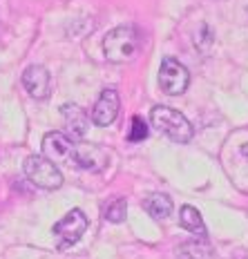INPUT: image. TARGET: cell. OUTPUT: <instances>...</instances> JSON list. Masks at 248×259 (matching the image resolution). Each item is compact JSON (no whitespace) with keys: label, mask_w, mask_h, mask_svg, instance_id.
I'll list each match as a JSON object with an SVG mask.
<instances>
[{"label":"cell","mask_w":248,"mask_h":259,"mask_svg":"<svg viewBox=\"0 0 248 259\" xmlns=\"http://www.w3.org/2000/svg\"><path fill=\"white\" fill-rule=\"evenodd\" d=\"M148 139V125L141 116H134L132 118V127L128 132V141L130 143H139V141H145Z\"/></svg>","instance_id":"15"},{"label":"cell","mask_w":248,"mask_h":259,"mask_svg":"<svg viewBox=\"0 0 248 259\" xmlns=\"http://www.w3.org/2000/svg\"><path fill=\"white\" fill-rule=\"evenodd\" d=\"M110 161V156L103 148L94 143H74V152H72V163L78 165L83 170H90V172H99L103 170Z\"/></svg>","instance_id":"6"},{"label":"cell","mask_w":248,"mask_h":259,"mask_svg":"<svg viewBox=\"0 0 248 259\" xmlns=\"http://www.w3.org/2000/svg\"><path fill=\"white\" fill-rule=\"evenodd\" d=\"M159 85L168 96H179L190 85V74L177 58H163L159 67Z\"/></svg>","instance_id":"5"},{"label":"cell","mask_w":248,"mask_h":259,"mask_svg":"<svg viewBox=\"0 0 248 259\" xmlns=\"http://www.w3.org/2000/svg\"><path fill=\"white\" fill-rule=\"evenodd\" d=\"M74 141L63 132H50L43 139V156L54 163H72Z\"/></svg>","instance_id":"7"},{"label":"cell","mask_w":248,"mask_h":259,"mask_svg":"<svg viewBox=\"0 0 248 259\" xmlns=\"http://www.w3.org/2000/svg\"><path fill=\"white\" fill-rule=\"evenodd\" d=\"M25 175L36 188H43V190H58V188L63 186L61 170L56 168L54 161H50L47 156H43V154L27 156Z\"/></svg>","instance_id":"3"},{"label":"cell","mask_w":248,"mask_h":259,"mask_svg":"<svg viewBox=\"0 0 248 259\" xmlns=\"http://www.w3.org/2000/svg\"><path fill=\"white\" fill-rule=\"evenodd\" d=\"M139 50H141V34H139L137 27H132V25L114 27L112 31H107L103 38L105 58L112 63L132 61L139 54Z\"/></svg>","instance_id":"1"},{"label":"cell","mask_w":248,"mask_h":259,"mask_svg":"<svg viewBox=\"0 0 248 259\" xmlns=\"http://www.w3.org/2000/svg\"><path fill=\"white\" fill-rule=\"evenodd\" d=\"M241 152H244V156H246V159H248V143L244 145V148H241Z\"/></svg>","instance_id":"16"},{"label":"cell","mask_w":248,"mask_h":259,"mask_svg":"<svg viewBox=\"0 0 248 259\" xmlns=\"http://www.w3.org/2000/svg\"><path fill=\"white\" fill-rule=\"evenodd\" d=\"M85 230H88V217L83 214V210L74 208V210H69V212L61 221H56V224H54L52 233L58 239V248H61V250H65V248L76 244L80 237L85 235Z\"/></svg>","instance_id":"4"},{"label":"cell","mask_w":248,"mask_h":259,"mask_svg":"<svg viewBox=\"0 0 248 259\" xmlns=\"http://www.w3.org/2000/svg\"><path fill=\"white\" fill-rule=\"evenodd\" d=\"M177 259H215V252L206 241H186L177 248Z\"/></svg>","instance_id":"13"},{"label":"cell","mask_w":248,"mask_h":259,"mask_svg":"<svg viewBox=\"0 0 248 259\" xmlns=\"http://www.w3.org/2000/svg\"><path fill=\"white\" fill-rule=\"evenodd\" d=\"M126 212H128V203L126 199H114L112 203H107L105 206V219L112 221V224H121L123 219H126Z\"/></svg>","instance_id":"14"},{"label":"cell","mask_w":248,"mask_h":259,"mask_svg":"<svg viewBox=\"0 0 248 259\" xmlns=\"http://www.w3.org/2000/svg\"><path fill=\"white\" fill-rule=\"evenodd\" d=\"M23 88L29 92L31 99H47L50 96V88H52V78L43 65H29L23 72Z\"/></svg>","instance_id":"8"},{"label":"cell","mask_w":248,"mask_h":259,"mask_svg":"<svg viewBox=\"0 0 248 259\" xmlns=\"http://www.w3.org/2000/svg\"><path fill=\"white\" fill-rule=\"evenodd\" d=\"M143 208L152 219H166V217H170V212H172V201L168 194L152 192L145 197Z\"/></svg>","instance_id":"11"},{"label":"cell","mask_w":248,"mask_h":259,"mask_svg":"<svg viewBox=\"0 0 248 259\" xmlns=\"http://www.w3.org/2000/svg\"><path fill=\"white\" fill-rule=\"evenodd\" d=\"M61 112H63V121H65V127H67V137L72 141L83 139L90 125V116L85 114L83 107L76 103H65L61 107Z\"/></svg>","instance_id":"10"},{"label":"cell","mask_w":248,"mask_h":259,"mask_svg":"<svg viewBox=\"0 0 248 259\" xmlns=\"http://www.w3.org/2000/svg\"><path fill=\"white\" fill-rule=\"evenodd\" d=\"M179 224H181V228H186L188 233H192L199 239H206V226H203V219L197 208L183 206L179 212Z\"/></svg>","instance_id":"12"},{"label":"cell","mask_w":248,"mask_h":259,"mask_svg":"<svg viewBox=\"0 0 248 259\" xmlns=\"http://www.w3.org/2000/svg\"><path fill=\"white\" fill-rule=\"evenodd\" d=\"M116 116H118V94L114 90H103L99 101L94 103V110H92V123L99 127H107L114 123Z\"/></svg>","instance_id":"9"},{"label":"cell","mask_w":248,"mask_h":259,"mask_svg":"<svg viewBox=\"0 0 248 259\" xmlns=\"http://www.w3.org/2000/svg\"><path fill=\"white\" fill-rule=\"evenodd\" d=\"M150 123L152 127H157L161 134H166L168 139H172L175 143H188L195 134L190 121L181 114L175 107H166V105H157L150 112Z\"/></svg>","instance_id":"2"}]
</instances>
